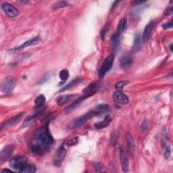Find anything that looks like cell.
<instances>
[{
    "instance_id": "cell-1",
    "label": "cell",
    "mask_w": 173,
    "mask_h": 173,
    "mask_svg": "<svg viewBox=\"0 0 173 173\" xmlns=\"http://www.w3.org/2000/svg\"><path fill=\"white\" fill-rule=\"evenodd\" d=\"M33 141L31 150L32 152L37 155H42L47 152L51 149L54 143L48 126H41L36 130Z\"/></svg>"
},
{
    "instance_id": "cell-2",
    "label": "cell",
    "mask_w": 173,
    "mask_h": 173,
    "mask_svg": "<svg viewBox=\"0 0 173 173\" xmlns=\"http://www.w3.org/2000/svg\"><path fill=\"white\" fill-rule=\"evenodd\" d=\"M109 108V105L107 104H100L98 105L95 108H94L92 110L88 112L85 114L83 115L82 116L78 118L76 120H74L72 123H70L69 126V129H74L76 128H78L79 126L83 125L87 122L89 120H90L91 118H94V116L101 114L102 113L105 112Z\"/></svg>"
},
{
    "instance_id": "cell-3",
    "label": "cell",
    "mask_w": 173,
    "mask_h": 173,
    "mask_svg": "<svg viewBox=\"0 0 173 173\" xmlns=\"http://www.w3.org/2000/svg\"><path fill=\"white\" fill-rule=\"evenodd\" d=\"M27 164V159L24 156H16L10 161V166L12 169L20 171Z\"/></svg>"
},
{
    "instance_id": "cell-4",
    "label": "cell",
    "mask_w": 173,
    "mask_h": 173,
    "mask_svg": "<svg viewBox=\"0 0 173 173\" xmlns=\"http://www.w3.org/2000/svg\"><path fill=\"white\" fill-rule=\"evenodd\" d=\"M16 85V81L14 78H6L2 82L1 85V90L3 94H10L14 89Z\"/></svg>"
},
{
    "instance_id": "cell-5",
    "label": "cell",
    "mask_w": 173,
    "mask_h": 173,
    "mask_svg": "<svg viewBox=\"0 0 173 173\" xmlns=\"http://www.w3.org/2000/svg\"><path fill=\"white\" fill-rule=\"evenodd\" d=\"M114 59V54H110L109 56H108L105 59V60L102 64V66L99 70L100 77H103L104 76L108 73V72L110 70L113 66Z\"/></svg>"
},
{
    "instance_id": "cell-6",
    "label": "cell",
    "mask_w": 173,
    "mask_h": 173,
    "mask_svg": "<svg viewBox=\"0 0 173 173\" xmlns=\"http://www.w3.org/2000/svg\"><path fill=\"white\" fill-rule=\"evenodd\" d=\"M2 10H3L4 13H5L8 16L11 18L16 17L19 14V12L16 8L12 4L9 3H3L2 5Z\"/></svg>"
},
{
    "instance_id": "cell-7",
    "label": "cell",
    "mask_w": 173,
    "mask_h": 173,
    "mask_svg": "<svg viewBox=\"0 0 173 173\" xmlns=\"http://www.w3.org/2000/svg\"><path fill=\"white\" fill-rule=\"evenodd\" d=\"M120 158L122 169L123 172H128L129 169V156L125 150L121 147L120 150Z\"/></svg>"
},
{
    "instance_id": "cell-8",
    "label": "cell",
    "mask_w": 173,
    "mask_h": 173,
    "mask_svg": "<svg viewBox=\"0 0 173 173\" xmlns=\"http://www.w3.org/2000/svg\"><path fill=\"white\" fill-rule=\"evenodd\" d=\"M23 116H24V112H22V113L18 114H17L14 117L11 118V119H10L9 120H6L5 122H4V123H3L2 125V127H1L2 130L11 127V126H13L15 125L18 124V122L21 120V119H23Z\"/></svg>"
},
{
    "instance_id": "cell-9",
    "label": "cell",
    "mask_w": 173,
    "mask_h": 173,
    "mask_svg": "<svg viewBox=\"0 0 173 173\" xmlns=\"http://www.w3.org/2000/svg\"><path fill=\"white\" fill-rule=\"evenodd\" d=\"M113 100L119 105H126L129 103V98L127 95H126L121 91H117L113 94Z\"/></svg>"
},
{
    "instance_id": "cell-10",
    "label": "cell",
    "mask_w": 173,
    "mask_h": 173,
    "mask_svg": "<svg viewBox=\"0 0 173 173\" xmlns=\"http://www.w3.org/2000/svg\"><path fill=\"white\" fill-rule=\"evenodd\" d=\"M66 155V150L64 148V146L61 145L56 152V158L54 160V164L56 166H60L64 161V160Z\"/></svg>"
},
{
    "instance_id": "cell-11",
    "label": "cell",
    "mask_w": 173,
    "mask_h": 173,
    "mask_svg": "<svg viewBox=\"0 0 173 173\" xmlns=\"http://www.w3.org/2000/svg\"><path fill=\"white\" fill-rule=\"evenodd\" d=\"M133 63V58L130 53H125L120 59V66L122 69H126L131 66Z\"/></svg>"
},
{
    "instance_id": "cell-12",
    "label": "cell",
    "mask_w": 173,
    "mask_h": 173,
    "mask_svg": "<svg viewBox=\"0 0 173 173\" xmlns=\"http://www.w3.org/2000/svg\"><path fill=\"white\" fill-rule=\"evenodd\" d=\"M41 41V37L40 36H37L35 37H33L32 39H31L30 40H28L26 42H24V43H23V45H21L17 48H15L10 49L11 51H18V50H21L24 48H26L29 47V46H32V45H35L39 44Z\"/></svg>"
},
{
    "instance_id": "cell-13",
    "label": "cell",
    "mask_w": 173,
    "mask_h": 173,
    "mask_svg": "<svg viewBox=\"0 0 173 173\" xmlns=\"http://www.w3.org/2000/svg\"><path fill=\"white\" fill-rule=\"evenodd\" d=\"M13 151L14 147L12 145H8L4 147L1 151V154H0V161L1 162L7 161L13 154Z\"/></svg>"
},
{
    "instance_id": "cell-14",
    "label": "cell",
    "mask_w": 173,
    "mask_h": 173,
    "mask_svg": "<svg viewBox=\"0 0 173 173\" xmlns=\"http://www.w3.org/2000/svg\"><path fill=\"white\" fill-rule=\"evenodd\" d=\"M154 26V23L153 21H151L148 24L146 25V27L144 29V31L143 33L142 36V40L144 43H146L148 42L150 39V37L151 34V31H152L153 27Z\"/></svg>"
},
{
    "instance_id": "cell-15",
    "label": "cell",
    "mask_w": 173,
    "mask_h": 173,
    "mask_svg": "<svg viewBox=\"0 0 173 173\" xmlns=\"http://www.w3.org/2000/svg\"><path fill=\"white\" fill-rule=\"evenodd\" d=\"M97 88H98V85H97V84L95 83L90 84L85 89L83 90V96H82L83 99H85L89 98V97H90V96L94 95L97 91Z\"/></svg>"
},
{
    "instance_id": "cell-16",
    "label": "cell",
    "mask_w": 173,
    "mask_h": 173,
    "mask_svg": "<svg viewBox=\"0 0 173 173\" xmlns=\"http://www.w3.org/2000/svg\"><path fill=\"white\" fill-rule=\"evenodd\" d=\"M141 40H142V37H141V35L139 34V33H137V34L135 35V37L133 45V50L135 52H137L141 50L142 48Z\"/></svg>"
},
{
    "instance_id": "cell-17",
    "label": "cell",
    "mask_w": 173,
    "mask_h": 173,
    "mask_svg": "<svg viewBox=\"0 0 173 173\" xmlns=\"http://www.w3.org/2000/svg\"><path fill=\"white\" fill-rule=\"evenodd\" d=\"M120 48V39L117 34L114 35L112 37V49L114 54L117 53Z\"/></svg>"
},
{
    "instance_id": "cell-18",
    "label": "cell",
    "mask_w": 173,
    "mask_h": 173,
    "mask_svg": "<svg viewBox=\"0 0 173 173\" xmlns=\"http://www.w3.org/2000/svg\"><path fill=\"white\" fill-rule=\"evenodd\" d=\"M111 120H112L111 118L109 116H105L103 121L95 125V128L97 130H100V129H103L105 127H107V126L109 125V123H110Z\"/></svg>"
},
{
    "instance_id": "cell-19",
    "label": "cell",
    "mask_w": 173,
    "mask_h": 173,
    "mask_svg": "<svg viewBox=\"0 0 173 173\" xmlns=\"http://www.w3.org/2000/svg\"><path fill=\"white\" fill-rule=\"evenodd\" d=\"M126 141H127V145L129 151L131 154H133L135 150V143L134 139L130 134H127L126 135Z\"/></svg>"
},
{
    "instance_id": "cell-20",
    "label": "cell",
    "mask_w": 173,
    "mask_h": 173,
    "mask_svg": "<svg viewBox=\"0 0 173 173\" xmlns=\"http://www.w3.org/2000/svg\"><path fill=\"white\" fill-rule=\"evenodd\" d=\"M82 82V79H74L73 80V81H70L69 84H67L66 85H65L64 87H62L61 89H60V91H66L68 89H72L73 87H75L78 85L80 83Z\"/></svg>"
},
{
    "instance_id": "cell-21",
    "label": "cell",
    "mask_w": 173,
    "mask_h": 173,
    "mask_svg": "<svg viewBox=\"0 0 173 173\" xmlns=\"http://www.w3.org/2000/svg\"><path fill=\"white\" fill-rule=\"evenodd\" d=\"M127 26V22L126 18H122L120 20V22L117 26V35H120L123 33L126 28Z\"/></svg>"
},
{
    "instance_id": "cell-22",
    "label": "cell",
    "mask_w": 173,
    "mask_h": 173,
    "mask_svg": "<svg viewBox=\"0 0 173 173\" xmlns=\"http://www.w3.org/2000/svg\"><path fill=\"white\" fill-rule=\"evenodd\" d=\"M72 97H73V95H64L59 97L57 99V104L59 105H63L64 104H66L69 100L72 98Z\"/></svg>"
},
{
    "instance_id": "cell-23",
    "label": "cell",
    "mask_w": 173,
    "mask_h": 173,
    "mask_svg": "<svg viewBox=\"0 0 173 173\" xmlns=\"http://www.w3.org/2000/svg\"><path fill=\"white\" fill-rule=\"evenodd\" d=\"M36 172V167L33 165V164H27L22 169H21L19 172L23 173H35Z\"/></svg>"
},
{
    "instance_id": "cell-24",
    "label": "cell",
    "mask_w": 173,
    "mask_h": 173,
    "mask_svg": "<svg viewBox=\"0 0 173 173\" xmlns=\"http://www.w3.org/2000/svg\"><path fill=\"white\" fill-rule=\"evenodd\" d=\"M45 102V97L44 95L41 94L39 95H38L35 100V105L37 107L39 108L43 106V104Z\"/></svg>"
},
{
    "instance_id": "cell-25",
    "label": "cell",
    "mask_w": 173,
    "mask_h": 173,
    "mask_svg": "<svg viewBox=\"0 0 173 173\" xmlns=\"http://www.w3.org/2000/svg\"><path fill=\"white\" fill-rule=\"evenodd\" d=\"M36 117H37V115L28 116L23 122V127H25V126H28L30 125H31L33 122L36 120Z\"/></svg>"
},
{
    "instance_id": "cell-26",
    "label": "cell",
    "mask_w": 173,
    "mask_h": 173,
    "mask_svg": "<svg viewBox=\"0 0 173 173\" xmlns=\"http://www.w3.org/2000/svg\"><path fill=\"white\" fill-rule=\"evenodd\" d=\"M59 77H60V79L62 81H65L68 79L69 77V73L66 69H63L60 71V74H59Z\"/></svg>"
},
{
    "instance_id": "cell-27",
    "label": "cell",
    "mask_w": 173,
    "mask_h": 173,
    "mask_svg": "<svg viewBox=\"0 0 173 173\" xmlns=\"http://www.w3.org/2000/svg\"><path fill=\"white\" fill-rule=\"evenodd\" d=\"M129 83V81H119L116 84V89L119 91H121L122 89H123L124 87H125L126 85H128V84Z\"/></svg>"
},
{
    "instance_id": "cell-28",
    "label": "cell",
    "mask_w": 173,
    "mask_h": 173,
    "mask_svg": "<svg viewBox=\"0 0 173 173\" xmlns=\"http://www.w3.org/2000/svg\"><path fill=\"white\" fill-rule=\"evenodd\" d=\"M54 6L53 7L55 9H58V8H64L66 6H69V3L67 2H58L53 5Z\"/></svg>"
},
{
    "instance_id": "cell-29",
    "label": "cell",
    "mask_w": 173,
    "mask_h": 173,
    "mask_svg": "<svg viewBox=\"0 0 173 173\" xmlns=\"http://www.w3.org/2000/svg\"><path fill=\"white\" fill-rule=\"evenodd\" d=\"M109 27V23L105 24V26L102 28V31H101V32H100V35H101V37H102V39H104V37H105V34H106L107 31H108Z\"/></svg>"
},
{
    "instance_id": "cell-30",
    "label": "cell",
    "mask_w": 173,
    "mask_h": 173,
    "mask_svg": "<svg viewBox=\"0 0 173 173\" xmlns=\"http://www.w3.org/2000/svg\"><path fill=\"white\" fill-rule=\"evenodd\" d=\"M94 168L97 172H105L103 165L100 162H96L94 164Z\"/></svg>"
},
{
    "instance_id": "cell-31",
    "label": "cell",
    "mask_w": 173,
    "mask_h": 173,
    "mask_svg": "<svg viewBox=\"0 0 173 173\" xmlns=\"http://www.w3.org/2000/svg\"><path fill=\"white\" fill-rule=\"evenodd\" d=\"M170 147L168 145H166L165 146V147H164V157H165L166 159L169 158L170 156Z\"/></svg>"
},
{
    "instance_id": "cell-32",
    "label": "cell",
    "mask_w": 173,
    "mask_h": 173,
    "mask_svg": "<svg viewBox=\"0 0 173 173\" xmlns=\"http://www.w3.org/2000/svg\"><path fill=\"white\" fill-rule=\"evenodd\" d=\"M77 143H78V137H74L73 139H70V140L68 141V142H67V143H66V145L70 147V146H73V145H76Z\"/></svg>"
},
{
    "instance_id": "cell-33",
    "label": "cell",
    "mask_w": 173,
    "mask_h": 173,
    "mask_svg": "<svg viewBox=\"0 0 173 173\" xmlns=\"http://www.w3.org/2000/svg\"><path fill=\"white\" fill-rule=\"evenodd\" d=\"M173 12V9H172V6L170 7V8H168L167 9L165 10V11H164V15H166V16H168V15H170Z\"/></svg>"
},
{
    "instance_id": "cell-34",
    "label": "cell",
    "mask_w": 173,
    "mask_h": 173,
    "mask_svg": "<svg viewBox=\"0 0 173 173\" xmlns=\"http://www.w3.org/2000/svg\"><path fill=\"white\" fill-rule=\"evenodd\" d=\"M163 28H164V29L172 28V22H170V23L164 24L163 25Z\"/></svg>"
},
{
    "instance_id": "cell-35",
    "label": "cell",
    "mask_w": 173,
    "mask_h": 173,
    "mask_svg": "<svg viewBox=\"0 0 173 173\" xmlns=\"http://www.w3.org/2000/svg\"><path fill=\"white\" fill-rule=\"evenodd\" d=\"M147 128H148V124H147V122L146 121H144L141 125V129L143 130H146Z\"/></svg>"
},
{
    "instance_id": "cell-36",
    "label": "cell",
    "mask_w": 173,
    "mask_h": 173,
    "mask_svg": "<svg viewBox=\"0 0 173 173\" xmlns=\"http://www.w3.org/2000/svg\"><path fill=\"white\" fill-rule=\"evenodd\" d=\"M145 2V1H133L132 4H133V6H139V5H140V4H142Z\"/></svg>"
},
{
    "instance_id": "cell-37",
    "label": "cell",
    "mask_w": 173,
    "mask_h": 173,
    "mask_svg": "<svg viewBox=\"0 0 173 173\" xmlns=\"http://www.w3.org/2000/svg\"><path fill=\"white\" fill-rule=\"evenodd\" d=\"M12 172V170H8V169H3V170H2V173H4V172Z\"/></svg>"
},
{
    "instance_id": "cell-38",
    "label": "cell",
    "mask_w": 173,
    "mask_h": 173,
    "mask_svg": "<svg viewBox=\"0 0 173 173\" xmlns=\"http://www.w3.org/2000/svg\"><path fill=\"white\" fill-rule=\"evenodd\" d=\"M170 48L171 52H172V44H171V45H170Z\"/></svg>"
}]
</instances>
